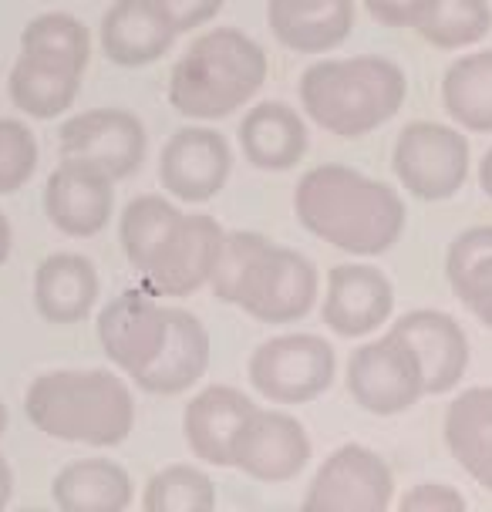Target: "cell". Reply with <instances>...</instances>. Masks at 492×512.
<instances>
[{
    "mask_svg": "<svg viewBox=\"0 0 492 512\" xmlns=\"http://www.w3.org/2000/svg\"><path fill=\"white\" fill-rule=\"evenodd\" d=\"M61 159L85 162L108 179H129L142 169L149 135L129 108H88L58 128Z\"/></svg>",
    "mask_w": 492,
    "mask_h": 512,
    "instance_id": "30bf717a",
    "label": "cell"
},
{
    "mask_svg": "<svg viewBox=\"0 0 492 512\" xmlns=\"http://www.w3.org/2000/svg\"><path fill=\"white\" fill-rule=\"evenodd\" d=\"M257 411L253 398L233 384H209L182 411V438L193 459L216 469H233V448L243 425Z\"/></svg>",
    "mask_w": 492,
    "mask_h": 512,
    "instance_id": "ac0fdd59",
    "label": "cell"
},
{
    "mask_svg": "<svg viewBox=\"0 0 492 512\" xmlns=\"http://www.w3.org/2000/svg\"><path fill=\"white\" fill-rule=\"evenodd\" d=\"M317 297H321V273L311 256L267 240L246 273L233 307L260 324H294L311 314Z\"/></svg>",
    "mask_w": 492,
    "mask_h": 512,
    "instance_id": "52a82bcc",
    "label": "cell"
},
{
    "mask_svg": "<svg viewBox=\"0 0 492 512\" xmlns=\"http://www.w3.org/2000/svg\"><path fill=\"white\" fill-rule=\"evenodd\" d=\"M38 139L17 118H0V196L24 189L38 172Z\"/></svg>",
    "mask_w": 492,
    "mask_h": 512,
    "instance_id": "836d02e7",
    "label": "cell"
},
{
    "mask_svg": "<svg viewBox=\"0 0 492 512\" xmlns=\"http://www.w3.org/2000/svg\"><path fill=\"white\" fill-rule=\"evenodd\" d=\"M236 139L253 169L260 172H290L307 155V125L297 108L287 102H260L246 108Z\"/></svg>",
    "mask_w": 492,
    "mask_h": 512,
    "instance_id": "603a6c76",
    "label": "cell"
},
{
    "mask_svg": "<svg viewBox=\"0 0 492 512\" xmlns=\"http://www.w3.org/2000/svg\"><path fill=\"white\" fill-rule=\"evenodd\" d=\"M337 354L321 334H277L250 354L246 378L273 405H307L334 384Z\"/></svg>",
    "mask_w": 492,
    "mask_h": 512,
    "instance_id": "5b68a950",
    "label": "cell"
},
{
    "mask_svg": "<svg viewBox=\"0 0 492 512\" xmlns=\"http://www.w3.org/2000/svg\"><path fill=\"white\" fill-rule=\"evenodd\" d=\"M115 213V179L85 166L61 159V166L44 182V216L58 233L71 240H91L112 223Z\"/></svg>",
    "mask_w": 492,
    "mask_h": 512,
    "instance_id": "2e32d148",
    "label": "cell"
},
{
    "mask_svg": "<svg viewBox=\"0 0 492 512\" xmlns=\"http://www.w3.org/2000/svg\"><path fill=\"white\" fill-rule=\"evenodd\" d=\"M81 78L85 75L61 68V64L31 58V54H17L11 78H7V95H11V102L21 115L51 122V118L65 115L78 102Z\"/></svg>",
    "mask_w": 492,
    "mask_h": 512,
    "instance_id": "484cf974",
    "label": "cell"
},
{
    "mask_svg": "<svg viewBox=\"0 0 492 512\" xmlns=\"http://www.w3.org/2000/svg\"><path fill=\"white\" fill-rule=\"evenodd\" d=\"M152 4H156L162 17L172 24V31L189 34V31L206 27L209 21H216L226 0H152Z\"/></svg>",
    "mask_w": 492,
    "mask_h": 512,
    "instance_id": "d590c367",
    "label": "cell"
},
{
    "mask_svg": "<svg viewBox=\"0 0 492 512\" xmlns=\"http://www.w3.org/2000/svg\"><path fill=\"white\" fill-rule=\"evenodd\" d=\"M364 7L385 27H412L422 0H364Z\"/></svg>",
    "mask_w": 492,
    "mask_h": 512,
    "instance_id": "8d00e7d4",
    "label": "cell"
},
{
    "mask_svg": "<svg viewBox=\"0 0 492 512\" xmlns=\"http://www.w3.org/2000/svg\"><path fill=\"white\" fill-rule=\"evenodd\" d=\"M445 277L455 300L492 331V223L455 236L445 253Z\"/></svg>",
    "mask_w": 492,
    "mask_h": 512,
    "instance_id": "4316f807",
    "label": "cell"
},
{
    "mask_svg": "<svg viewBox=\"0 0 492 512\" xmlns=\"http://www.w3.org/2000/svg\"><path fill=\"white\" fill-rule=\"evenodd\" d=\"M179 219L182 209L176 203H169L166 196H156V192L135 196L125 206L122 219H118V240H122L125 260L132 263V270L139 277L156 263V256L162 253V246H166Z\"/></svg>",
    "mask_w": 492,
    "mask_h": 512,
    "instance_id": "f546056e",
    "label": "cell"
},
{
    "mask_svg": "<svg viewBox=\"0 0 492 512\" xmlns=\"http://www.w3.org/2000/svg\"><path fill=\"white\" fill-rule=\"evenodd\" d=\"M176 38L152 0H115L98 24L102 54L118 68H149L166 58Z\"/></svg>",
    "mask_w": 492,
    "mask_h": 512,
    "instance_id": "d6986e66",
    "label": "cell"
},
{
    "mask_svg": "<svg viewBox=\"0 0 492 512\" xmlns=\"http://www.w3.org/2000/svg\"><path fill=\"white\" fill-rule=\"evenodd\" d=\"M233 172V149L209 125H182L159 152V186L189 206L216 199Z\"/></svg>",
    "mask_w": 492,
    "mask_h": 512,
    "instance_id": "8fae6325",
    "label": "cell"
},
{
    "mask_svg": "<svg viewBox=\"0 0 492 512\" xmlns=\"http://www.w3.org/2000/svg\"><path fill=\"white\" fill-rule=\"evenodd\" d=\"M479 186L492 199V145H489L486 155H482V162H479Z\"/></svg>",
    "mask_w": 492,
    "mask_h": 512,
    "instance_id": "ab89813d",
    "label": "cell"
},
{
    "mask_svg": "<svg viewBox=\"0 0 492 512\" xmlns=\"http://www.w3.org/2000/svg\"><path fill=\"white\" fill-rule=\"evenodd\" d=\"M273 38L294 54H327L354 31V0H267Z\"/></svg>",
    "mask_w": 492,
    "mask_h": 512,
    "instance_id": "44dd1931",
    "label": "cell"
},
{
    "mask_svg": "<svg viewBox=\"0 0 492 512\" xmlns=\"http://www.w3.org/2000/svg\"><path fill=\"white\" fill-rule=\"evenodd\" d=\"M398 512H466V496L449 482H418L398 499Z\"/></svg>",
    "mask_w": 492,
    "mask_h": 512,
    "instance_id": "e575fe53",
    "label": "cell"
},
{
    "mask_svg": "<svg viewBox=\"0 0 492 512\" xmlns=\"http://www.w3.org/2000/svg\"><path fill=\"white\" fill-rule=\"evenodd\" d=\"M226 230L206 213H182L176 230L162 246L149 270L142 273V287L156 297H189L206 287L220 260Z\"/></svg>",
    "mask_w": 492,
    "mask_h": 512,
    "instance_id": "5bb4252c",
    "label": "cell"
},
{
    "mask_svg": "<svg viewBox=\"0 0 492 512\" xmlns=\"http://www.w3.org/2000/svg\"><path fill=\"white\" fill-rule=\"evenodd\" d=\"M95 327L105 358L132 381L159 358L169 334V307L145 287H135L108 300Z\"/></svg>",
    "mask_w": 492,
    "mask_h": 512,
    "instance_id": "7c38bea8",
    "label": "cell"
},
{
    "mask_svg": "<svg viewBox=\"0 0 492 512\" xmlns=\"http://www.w3.org/2000/svg\"><path fill=\"white\" fill-rule=\"evenodd\" d=\"M209 331L196 314L182 307H169V334L162 344L159 358L142 374H135L132 384H139L145 395L176 398L193 391V384L203 381L209 368Z\"/></svg>",
    "mask_w": 492,
    "mask_h": 512,
    "instance_id": "ffe728a7",
    "label": "cell"
},
{
    "mask_svg": "<svg viewBox=\"0 0 492 512\" xmlns=\"http://www.w3.org/2000/svg\"><path fill=\"white\" fill-rule=\"evenodd\" d=\"M11 246H14V230H11V219L0 213V267L7 263V256H11Z\"/></svg>",
    "mask_w": 492,
    "mask_h": 512,
    "instance_id": "f35d334b",
    "label": "cell"
},
{
    "mask_svg": "<svg viewBox=\"0 0 492 512\" xmlns=\"http://www.w3.org/2000/svg\"><path fill=\"white\" fill-rule=\"evenodd\" d=\"M344 381H348V395L354 398V405L378 418L402 415L425 395L418 358L412 347L391 331L381 334L378 341L361 344L351 354Z\"/></svg>",
    "mask_w": 492,
    "mask_h": 512,
    "instance_id": "ba28073f",
    "label": "cell"
},
{
    "mask_svg": "<svg viewBox=\"0 0 492 512\" xmlns=\"http://www.w3.org/2000/svg\"><path fill=\"white\" fill-rule=\"evenodd\" d=\"M472 166L469 139L462 128L442 122H412L398 132L391 169L402 189L422 203H445L466 186Z\"/></svg>",
    "mask_w": 492,
    "mask_h": 512,
    "instance_id": "8992f818",
    "label": "cell"
},
{
    "mask_svg": "<svg viewBox=\"0 0 492 512\" xmlns=\"http://www.w3.org/2000/svg\"><path fill=\"white\" fill-rule=\"evenodd\" d=\"M24 415L41 435L58 442L115 448L135 428V395L112 368L44 371L27 384Z\"/></svg>",
    "mask_w": 492,
    "mask_h": 512,
    "instance_id": "7a4b0ae2",
    "label": "cell"
},
{
    "mask_svg": "<svg viewBox=\"0 0 492 512\" xmlns=\"http://www.w3.org/2000/svg\"><path fill=\"white\" fill-rule=\"evenodd\" d=\"M11 499H14V469H11V462L0 455V509L11 506Z\"/></svg>",
    "mask_w": 492,
    "mask_h": 512,
    "instance_id": "74e56055",
    "label": "cell"
},
{
    "mask_svg": "<svg viewBox=\"0 0 492 512\" xmlns=\"http://www.w3.org/2000/svg\"><path fill=\"white\" fill-rule=\"evenodd\" d=\"M314 445L307 428L287 411L257 408L250 422L243 425L233 448V469L257 482H294L300 472L311 465Z\"/></svg>",
    "mask_w": 492,
    "mask_h": 512,
    "instance_id": "4fadbf2b",
    "label": "cell"
},
{
    "mask_svg": "<svg viewBox=\"0 0 492 512\" xmlns=\"http://www.w3.org/2000/svg\"><path fill=\"white\" fill-rule=\"evenodd\" d=\"M263 246H267V236L263 233H253V230L226 233L220 260H216L213 277H209V287H213L216 300H223V304H236V294H240L246 273H250L253 260H257V253L263 250Z\"/></svg>",
    "mask_w": 492,
    "mask_h": 512,
    "instance_id": "d6a6232c",
    "label": "cell"
},
{
    "mask_svg": "<svg viewBox=\"0 0 492 512\" xmlns=\"http://www.w3.org/2000/svg\"><path fill=\"white\" fill-rule=\"evenodd\" d=\"M412 31L439 51H462L489 38L492 7L489 0H422Z\"/></svg>",
    "mask_w": 492,
    "mask_h": 512,
    "instance_id": "f1b7e54d",
    "label": "cell"
},
{
    "mask_svg": "<svg viewBox=\"0 0 492 512\" xmlns=\"http://www.w3.org/2000/svg\"><path fill=\"white\" fill-rule=\"evenodd\" d=\"M412 347L425 378V395H449L469 371V337L445 310H408L388 327Z\"/></svg>",
    "mask_w": 492,
    "mask_h": 512,
    "instance_id": "e0dca14e",
    "label": "cell"
},
{
    "mask_svg": "<svg viewBox=\"0 0 492 512\" xmlns=\"http://www.w3.org/2000/svg\"><path fill=\"white\" fill-rule=\"evenodd\" d=\"M4 432H7V405L0 401V438H4Z\"/></svg>",
    "mask_w": 492,
    "mask_h": 512,
    "instance_id": "60d3db41",
    "label": "cell"
},
{
    "mask_svg": "<svg viewBox=\"0 0 492 512\" xmlns=\"http://www.w3.org/2000/svg\"><path fill=\"white\" fill-rule=\"evenodd\" d=\"M51 502L61 512H125L135 482L112 459H75L51 479Z\"/></svg>",
    "mask_w": 492,
    "mask_h": 512,
    "instance_id": "d4e9b609",
    "label": "cell"
},
{
    "mask_svg": "<svg viewBox=\"0 0 492 512\" xmlns=\"http://www.w3.org/2000/svg\"><path fill=\"white\" fill-rule=\"evenodd\" d=\"M395 472L375 448L348 442L334 448L304 492L307 512H388Z\"/></svg>",
    "mask_w": 492,
    "mask_h": 512,
    "instance_id": "9c48e42d",
    "label": "cell"
},
{
    "mask_svg": "<svg viewBox=\"0 0 492 512\" xmlns=\"http://www.w3.org/2000/svg\"><path fill=\"white\" fill-rule=\"evenodd\" d=\"M442 108L462 132L492 135V48L449 64L442 75Z\"/></svg>",
    "mask_w": 492,
    "mask_h": 512,
    "instance_id": "83f0119b",
    "label": "cell"
},
{
    "mask_svg": "<svg viewBox=\"0 0 492 512\" xmlns=\"http://www.w3.org/2000/svg\"><path fill=\"white\" fill-rule=\"evenodd\" d=\"M21 54H31V58L61 64V68H71V71H78V75H85L88 61H91V34L75 14L48 11V14L31 17V21L24 24Z\"/></svg>",
    "mask_w": 492,
    "mask_h": 512,
    "instance_id": "4dcf8cb0",
    "label": "cell"
},
{
    "mask_svg": "<svg viewBox=\"0 0 492 512\" xmlns=\"http://www.w3.org/2000/svg\"><path fill=\"white\" fill-rule=\"evenodd\" d=\"M297 95L304 115L317 128L337 139H364L402 112L408 78L381 54L324 58L300 75Z\"/></svg>",
    "mask_w": 492,
    "mask_h": 512,
    "instance_id": "3957f363",
    "label": "cell"
},
{
    "mask_svg": "<svg viewBox=\"0 0 492 512\" xmlns=\"http://www.w3.org/2000/svg\"><path fill=\"white\" fill-rule=\"evenodd\" d=\"M294 216L307 233L351 256H381L402 240L408 209L398 189L351 166L307 169L294 186Z\"/></svg>",
    "mask_w": 492,
    "mask_h": 512,
    "instance_id": "6da1fadb",
    "label": "cell"
},
{
    "mask_svg": "<svg viewBox=\"0 0 492 512\" xmlns=\"http://www.w3.org/2000/svg\"><path fill=\"white\" fill-rule=\"evenodd\" d=\"M395 314V287L371 263H337L327 270L321 317L337 337H368Z\"/></svg>",
    "mask_w": 492,
    "mask_h": 512,
    "instance_id": "9a60e30c",
    "label": "cell"
},
{
    "mask_svg": "<svg viewBox=\"0 0 492 512\" xmlns=\"http://www.w3.org/2000/svg\"><path fill=\"white\" fill-rule=\"evenodd\" d=\"M442 435L459 469L492 492V384H476L449 401Z\"/></svg>",
    "mask_w": 492,
    "mask_h": 512,
    "instance_id": "cb8c5ba5",
    "label": "cell"
},
{
    "mask_svg": "<svg viewBox=\"0 0 492 512\" xmlns=\"http://www.w3.org/2000/svg\"><path fill=\"white\" fill-rule=\"evenodd\" d=\"M270 71L267 51L236 27L199 34L169 71V105L189 122H220L257 98Z\"/></svg>",
    "mask_w": 492,
    "mask_h": 512,
    "instance_id": "277c9868",
    "label": "cell"
},
{
    "mask_svg": "<svg viewBox=\"0 0 492 512\" xmlns=\"http://www.w3.org/2000/svg\"><path fill=\"white\" fill-rule=\"evenodd\" d=\"M98 294H102L98 270L81 253H51L34 270V307L48 324H81L95 310Z\"/></svg>",
    "mask_w": 492,
    "mask_h": 512,
    "instance_id": "7402d4cb",
    "label": "cell"
},
{
    "mask_svg": "<svg viewBox=\"0 0 492 512\" xmlns=\"http://www.w3.org/2000/svg\"><path fill=\"white\" fill-rule=\"evenodd\" d=\"M145 512H213L216 486L199 465H166L145 482L142 489Z\"/></svg>",
    "mask_w": 492,
    "mask_h": 512,
    "instance_id": "1f68e13d",
    "label": "cell"
}]
</instances>
